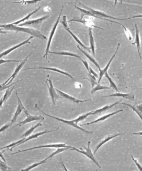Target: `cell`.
I'll use <instances>...</instances> for the list:
<instances>
[{
	"instance_id": "cell-13",
	"label": "cell",
	"mask_w": 142,
	"mask_h": 171,
	"mask_svg": "<svg viewBox=\"0 0 142 171\" xmlns=\"http://www.w3.org/2000/svg\"><path fill=\"white\" fill-rule=\"evenodd\" d=\"M56 91L58 92V93L59 94V95L61 96L62 98L65 99L67 100H70L73 103H75L76 104H78L79 103H81V102H86L88 101V100H79L78 99H76L73 96H71L70 95H69L68 94H67L66 93H64V92L56 89Z\"/></svg>"
},
{
	"instance_id": "cell-40",
	"label": "cell",
	"mask_w": 142,
	"mask_h": 171,
	"mask_svg": "<svg viewBox=\"0 0 142 171\" xmlns=\"http://www.w3.org/2000/svg\"><path fill=\"white\" fill-rule=\"evenodd\" d=\"M60 22L62 24L63 28H68V27L67 21V17L65 16H63L61 20H60Z\"/></svg>"
},
{
	"instance_id": "cell-22",
	"label": "cell",
	"mask_w": 142,
	"mask_h": 171,
	"mask_svg": "<svg viewBox=\"0 0 142 171\" xmlns=\"http://www.w3.org/2000/svg\"><path fill=\"white\" fill-rule=\"evenodd\" d=\"M125 133H118V134H114V135H112V136H108V137H107L106 138H105L104 140H103L102 141H101L98 145L96 146V149H95V151H94V154H95L96 153H97V152L98 151V150L99 149V147H101L103 144H105L106 143H107V142H108V141H110V140H111V139H113V138H114V137H117V136H121V135H123V134H124Z\"/></svg>"
},
{
	"instance_id": "cell-16",
	"label": "cell",
	"mask_w": 142,
	"mask_h": 171,
	"mask_svg": "<svg viewBox=\"0 0 142 171\" xmlns=\"http://www.w3.org/2000/svg\"><path fill=\"white\" fill-rule=\"evenodd\" d=\"M119 46H120V44L119 43L118 44V45H117V49H116V51H115V52H114V55H113V57H111V58L110 59V61L108 62V63L107 64V65L106 66V67L103 69V70H101L100 71H99V80H98V84H99L100 83V82H101V79H102V77L104 76V75H105V74L107 72V70H108V68H109V67H110V64H111V62H112V61H113V60L114 59V58L115 57V55H116V54H117V51H118V49H119Z\"/></svg>"
},
{
	"instance_id": "cell-24",
	"label": "cell",
	"mask_w": 142,
	"mask_h": 171,
	"mask_svg": "<svg viewBox=\"0 0 142 171\" xmlns=\"http://www.w3.org/2000/svg\"><path fill=\"white\" fill-rule=\"evenodd\" d=\"M17 84V83H16L14 86H12L11 88H10V89L8 88V89H7L5 93L4 94V96L1 98V108H2V107H3V103H5V102L7 101V100L10 98V96H11V93H12V91H13V90H14V88L16 87Z\"/></svg>"
},
{
	"instance_id": "cell-51",
	"label": "cell",
	"mask_w": 142,
	"mask_h": 171,
	"mask_svg": "<svg viewBox=\"0 0 142 171\" xmlns=\"http://www.w3.org/2000/svg\"><path fill=\"white\" fill-rule=\"evenodd\" d=\"M8 171H11V170H8Z\"/></svg>"
},
{
	"instance_id": "cell-3",
	"label": "cell",
	"mask_w": 142,
	"mask_h": 171,
	"mask_svg": "<svg viewBox=\"0 0 142 171\" xmlns=\"http://www.w3.org/2000/svg\"><path fill=\"white\" fill-rule=\"evenodd\" d=\"M91 141H88V147H84V146H83V147H84V149H85V151H82V148H81V150H80V149H76V148H75V147H72V148H71V149L73 150H75V151H76V152H80V153H81L84 154V155L86 156L87 157H88L89 159H90L91 161H93V162L95 164H96V165H97L99 168H101V167L100 166L99 164L98 163V162L96 160L95 157V156H94V153L92 152L91 149H90V144H91Z\"/></svg>"
},
{
	"instance_id": "cell-31",
	"label": "cell",
	"mask_w": 142,
	"mask_h": 171,
	"mask_svg": "<svg viewBox=\"0 0 142 171\" xmlns=\"http://www.w3.org/2000/svg\"><path fill=\"white\" fill-rule=\"evenodd\" d=\"M48 161H49V160H47V159H45V160H43V161H40V162H38L35 163H34L33 165H32L28 166V167L26 168H25V169H22L21 170V171H30V170H32V169H33V168H34L38 166H39V165H42V164L45 163H46V162H48Z\"/></svg>"
},
{
	"instance_id": "cell-20",
	"label": "cell",
	"mask_w": 142,
	"mask_h": 171,
	"mask_svg": "<svg viewBox=\"0 0 142 171\" xmlns=\"http://www.w3.org/2000/svg\"><path fill=\"white\" fill-rule=\"evenodd\" d=\"M123 109H120V110H119V111H115L113 113H111V114H107V115H106L104 116H103L99 118H98V119L94 121H92V122H90V123H86L85 124H82L81 125H90V124H94V123H97L98 122H100V121H103L106 120V119H107V118L111 117V116L115 115V114H117L119 112H123Z\"/></svg>"
},
{
	"instance_id": "cell-1",
	"label": "cell",
	"mask_w": 142,
	"mask_h": 171,
	"mask_svg": "<svg viewBox=\"0 0 142 171\" xmlns=\"http://www.w3.org/2000/svg\"><path fill=\"white\" fill-rule=\"evenodd\" d=\"M1 28H4L5 30L27 33L28 34H30L32 36L36 37L38 38H40L41 39H45V40L47 39L46 37L43 34H42L39 30L34 29L23 28V27H20V26L14 25L12 23L7 24H1Z\"/></svg>"
},
{
	"instance_id": "cell-49",
	"label": "cell",
	"mask_w": 142,
	"mask_h": 171,
	"mask_svg": "<svg viewBox=\"0 0 142 171\" xmlns=\"http://www.w3.org/2000/svg\"><path fill=\"white\" fill-rule=\"evenodd\" d=\"M139 18V17H142V15H138V16H134L132 17H129V18H127V19H134V18Z\"/></svg>"
},
{
	"instance_id": "cell-43",
	"label": "cell",
	"mask_w": 142,
	"mask_h": 171,
	"mask_svg": "<svg viewBox=\"0 0 142 171\" xmlns=\"http://www.w3.org/2000/svg\"><path fill=\"white\" fill-rule=\"evenodd\" d=\"M131 157H132V159H133V161H134V162L135 163V164H136V165L137 166V167L138 168V169H139V170H140V171H142V166L137 162V161L133 157V156H132V155H131Z\"/></svg>"
},
{
	"instance_id": "cell-14",
	"label": "cell",
	"mask_w": 142,
	"mask_h": 171,
	"mask_svg": "<svg viewBox=\"0 0 142 171\" xmlns=\"http://www.w3.org/2000/svg\"><path fill=\"white\" fill-rule=\"evenodd\" d=\"M68 21L69 22H71V21H78V22L81 23L82 24L88 26V27H89V28H91V27H94V28H98V29H100L104 30V29H102V28H101L99 27H98V26H95L94 24V23L92 21V20H85L84 19L80 18V17H74L72 19L69 20Z\"/></svg>"
},
{
	"instance_id": "cell-50",
	"label": "cell",
	"mask_w": 142,
	"mask_h": 171,
	"mask_svg": "<svg viewBox=\"0 0 142 171\" xmlns=\"http://www.w3.org/2000/svg\"><path fill=\"white\" fill-rule=\"evenodd\" d=\"M133 135H140V136H142V132H138V133H133Z\"/></svg>"
},
{
	"instance_id": "cell-30",
	"label": "cell",
	"mask_w": 142,
	"mask_h": 171,
	"mask_svg": "<svg viewBox=\"0 0 142 171\" xmlns=\"http://www.w3.org/2000/svg\"><path fill=\"white\" fill-rule=\"evenodd\" d=\"M40 8H41V7H39L38 8H37L36 10H35L34 11H33V12H32L31 13H30V14H29L27 16H25L24 18H23V19H21V20H19V21H16V22H14V23H12V24H13L14 25H16H16H17V24H20V23H22V22L24 23V21L29 20V19H30V17L33 14H34V13H36L37 11H38V10H39L40 9Z\"/></svg>"
},
{
	"instance_id": "cell-18",
	"label": "cell",
	"mask_w": 142,
	"mask_h": 171,
	"mask_svg": "<svg viewBox=\"0 0 142 171\" xmlns=\"http://www.w3.org/2000/svg\"><path fill=\"white\" fill-rule=\"evenodd\" d=\"M103 98H106V97H121L123 98L128 100H134L135 96L134 95L133 93H113L108 96H102Z\"/></svg>"
},
{
	"instance_id": "cell-42",
	"label": "cell",
	"mask_w": 142,
	"mask_h": 171,
	"mask_svg": "<svg viewBox=\"0 0 142 171\" xmlns=\"http://www.w3.org/2000/svg\"><path fill=\"white\" fill-rule=\"evenodd\" d=\"M142 114V101L139 102V103H136V105L134 106Z\"/></svg>"
},
{
	"instance_id": "cell-35",
	"label": "cell",
	"mask_w": 142,
	"mask_h": 171,
	"mask_svg": "<svg viewBox=\"0 0 142 171\" xmlns=\"http://www.w3.org/2000/svg\"><path fill=\"white\" fill-rule=\"evenodd\" d=\"M111 87H107V86H102L100 84H97L96 85V86L92 89L91 90V93H95V91H99V90H104V89H110Z\"/></svg>"
},
{
	"instance_id": "cell-5",
	"label": "cell",
	"mask_w": 142,
	"mask_h": 171,
	"mask_svg": "<svg viewBox=\"0 0 142 171\" xmlns=\"http://www.w3.org/2000/svg\"><path fill=\"white\" fill-rule=\"evenodd\" d=\"M49 76H50L49 75H47L49 78H48V80H47V87L49 89V95L51 98V101H52V103H54V105H55L56 100L59 98H60V97L57 94L56 89H55L54 87L52 81H51V78L49 77Z\"/></svg>"
},
{
	"instance_id": "cell-37",
	"label": "cell",
	"mask_w": 142,
	"mask_h": 171,
	"mask_svg": "<svg viewBox=\"0 0 142 171\" xmlns=\"http://www.w3.org/2000/svg\"><path fill=\"white\" fill-rule=\"evenodd\" d=\"M0 169L1 171H8L10 170V168L7 166L5 162L1 161H0Z\"/></svg>"
},
{
	"instance_id": "cell-2",
	"label": "cell",
	"mask_w": 142,
	"mask_h": 171,
	"mask_svg": "<svg viewBox=\"0 0 142 171\" xmlns=\"http://www.w3.org/2000/svg\"><path fill=\"white\" fill-rule=\"evenodd\" d=\"M35 107H36L37 109H38L40 111H41V112H42L43 114H45V115H46V116H49V117H50V118H54V119H55V120H58V121H59L62 122V123H63L64 124H68V125H70V126L73 127H75V128H77V129H80V130L83 131V132L85 133H86V134H93V133H94L93 131H89L86 130V129H85L81 128V127L78 126V125H77V124H76L75 123H74L73 120H72V121H67V120L62 119V118H58V117H56V116H52V115H49V114H46L45 112H43L42 109H40L38 108V107H37V104H36Z\"/></svg>"
},
{
	"instance_id": "cell-44",
	"label": "cell",
	"mask_w": 142,
	"mask_h": 171,
	"mask_svg": "<svg viewBox=\"0 0 142 171\" xmlns=\"http://www.w3.org/2000/svg\"><path fill=\"white\" fill-rule=\"evenodd\" d=\"M80 60L83 62V64L84 65V66L85 67V68L86 69V70H88V71L89 73V65H88V62L87 61H86L83 60L82 58H81Z\"/></svg>"
},
{
	"instance_id": "cell-34",
	"label": "cell",
	"mask_w": 142,
	"mask_h": 171,
	"mask_svg": "<svg viewBox=\"0 0 142 171\" xmlns=\"http://www.w3.org/2000/svg\"><path fill=\"white\" fill-rule=\"evenodd\" d=\"M92 112H93V111H92V112H88V113H86V114H84V115H82L80 116L78 118H77L76 119H75V120H73L74 123H75L76 124H78V123H80V122H81V121L84 120L85 119H86V118L89 115H91Z\"/></svg>"
},
{
	"instance_id": "cell-11",
	"label": "cell",
	"mask_w": 142,
	"mask_h": 171,
	"mask_svg": "<svg viewBox=\"0 0 142 171\" xmlns=\"http://www.w3.org/2000/svg\"><path fill=\"white\" fill-rule=\"evenodd\" d=\"M15 93H16V95L17 98V99H18V107L17 108L16 111V112H15V114L14 115L13 118H12V119L11 120V124H13L16 121V120L17 119V118L21 114V112L23 111H24V110L26 109H25V108L23 106V103H22L20 99L19 98V95H17V91H15Z\"/></svg>"
},
{
	"instance_id": "cell-38",
	"label": "cell",
	"mask_w": 142,
	"mask_h": 171,
	"mask_svg": "<svg viewBox=\"0 0 142 171\" xmlns=\"http://www.w3.org/2000/svg\"><path fill=\"white\" fill-rule=\"evenodd\" d=\"M40 1H21L19 2H12V3H17V4H22L23 5H28L32 4H36Z\"/></svg>"
},
{
	"instance_id": "cell-28",
	"label": "cell",
	"mask_w": 142,
	"mask_h": 171,
	"mask_svg": "<svg viewBox=\"0 0 142 171\" xmlns=\"http://www.w3.org/2000/svg\"><path fill=\"white\" fill-rule=\"evenodd\" d=\"M42 123L41 122H40V123H37V124H36L35 125H34V126H32L30 128H29L27 131H25V132L20 137V138H25V137H28L29 135H30L32 133H33V131L36 128H37L38 127H39V126H42Z\"/></svg>"
},
{
	"instance_id": "cell-26",
	"label": "cell",
	"mask_w": 142,
	"mask_h": 171,
	"mask_svg": "<svg viewBox=\"0 0 142 171\" xmlns=\"http://www.w3.org/2000/svg\"><path fill=\"white\" fill-rule=\"evenodd\" d=\"M77 47H78V49H80V51H81L82 52V53H83V54H84V55H85V56H86V57H87V58H88V59L90 60V61L92 62H93L94 64H95V66H96V67H97V68L98 69V70H99V71L101 70V68H100V66H99V64H98V63L97 62V61H96V60H95V59H94L93 57H91V55H90L89 54H88L87 53V52H85L84 50H83L82 49H81V47L80 46V45H78V46H77Z\"/></svg>"
},
{
	"instance_id": "cell-48",
	"label": "cell",
	"mask_w": 142,
	"mask_h": 171,
	"mask_svg": "<svg viewBox=\"0 0 142 171\" xmlns=\"http://www.w3.org/2000/svg\"><path fill=\"white\" fill-rule=\"evenodd\" d=\"M0 155H1V159H3V161H4V162H6V160H5V159L4 158V156H3V152H1V153H0Z\"/></svg>"
},
{
	"instance_id": "cell-17",
	"label": "cell",
	"mask_w": 142,
	"mask_h": 171,
	"mask_svg": "<svg viewBox=\"0 0 142 171\" xmlns=\"http://www.w3.org/2000/svg\"><path fill=\"white\" fill-rule=\"evenodd\" d=\"M30 69H43V70H50V71H55L62 74H64L65 75H67L68 77H69L71 79H72L73 80H74V78H73V77L69 73L65 72V71H62L56 68H52V67H32V68H29V69H24V70H30Z\"/></svg>"
},
{
	"instance_id": "cell-23",
	"label": "cell",
	"mask_w": 142,
	"mask_h": 171,
	"mask_svg": "<svg viewBox=\"0 0 142 171\" xmlns=\"http://www.w3.org/2000/svg\"><path fill=\"white\" fill-rule=\"evenodd\" d=\"M88 34L89 37V42H90V48H91V51L93 53V57H95V41L94 38L93 37L92 28H89L88 29Z\"/></svg>"
},
{
	"instance_id": "cell-8",
	"label": "cell",
	"mask_w": 142,
	"mask_h": 171,
	"mask_svg": "<svg viewBox=\"0 0 142 171\" xmlns=\"http://www.w3.org/2000/svg\"><path fill=\"white\" fill-rule=\"evenodd\" d=\"M48 17H49V15H47V16H43L42 17L38 18V19H34V20H28L27 21L24 22L23 24H19V26H20V27H23V26H24L32 25L34 26V27L37 28V29H39L42 22L44 20H45L46 19H47Z\"/></svg>"
},
{
	"instance_id": "cell-19",
	"label": "cell",
	"mask_w": 142,
	"mask_h": 171,
	"mask_svg": "<svg viewBox=\"0 0 142 171\" xmlns=\"http://www.w3.org/2000/svg\"><path fill=\"white\" fill-rule=\"evenodd\" d=\"M121 101H122V99H120V100H119V101H117V102H115V103H113V104H111V105H106V106H105V107H102V108H100V109H97V110L95 111H93V112H92V114H91V115H98V114H101L102 113V112H106V111H108V110L111 109L113 107H114V106H115L116 105L119 104V103L120 102H121Z\"/></svg>"
},
{
	"instance_id": "cell-47",
	"label": "cell",
	"mask_w": 142,
	"mask_h": 171,
	"mask_svg": "<svg viewBox=\"0 0 142 171\" xmlns=\"http://www.w3.org/2000/svg\"><path fill=\"white\" fill-rule=\"evenodd\" d=\"M60 161H61V163H62V166H63V168H64V170L65 171H69L67 169V168H66V166H65V165H64V163H63V162L62 161V159L60 158Z\"/></svg>"
},
{
	"instance_id": "cell-10",
	"label": "cell",
	"mask_w": 142,
	"mask_h": 171,
	"mask_svg": "<svg viewBox=\"0 0 142 171\" xmlns=\"http://www.w3.org/2000/svg\"><path fill=\"white\" fill-rule=\"evenodd\" d=\"M24 112L25 113V114L26 115L27 118L26 119H25L24 121L20 122L17 126L19 125V126H21L23 124H27L29 123H31L32 121H38V120H45V118L41 116H36V115H31L29 112L27 111V109H25L24 111Z\"/></svg>"
},
{
	"instance_id": "cell-32",
	"label": "cell",
	"mask_w": 142,
	"mask_h": 171,
	"mask_svg": "<svg viewBox=\"0 0 142 171\" xmlns=\"http://www.w3.org/2000/svg\"><path fill=\"white\" fill-rule=\"evenodd\" d=\"M69 148H68V147H63V148H59V149H58L55 152H53L52 153H51L49 157H47V160H49V161H50L51 158H52V157L54 156H55L56 154H59V153H62V152H64V151H65V150H68V149H69Z\"/></svg>"
},
{
	"instance_id": "cell-36",
	"label": "cell",
	"mask_w": 142,
	"mask_h": 171,
	"mask_svg": "<svg viewBox=\"0 0 142 171\" xmlns=\"http://www.w3.org/2000/svg\"><path fill=\"white\" fill-rule=\"evenodd\" d=\"M123 105H127L128 107H129L130 108H131L137 115H138V116L140 117V118L141 119V120L142 121V114L140 113V112L134 107V106H133V105H130V104H127V103H122Z\"/></svg>"
},
{
	"instance_id": "cell-25",
	"label": "cell",
	"mask_w": 142,
	"mask_h": 171,
	"mask_svg": "<svg viewBox=\"0 0 142 171\" xmlns=\"http://www.w3.org/2000/svg\"><path fill=\"white\" fill-rule=\"evenodd\" d=\"M64 28V29H65L66 30H67V31H68V32L72 35V36L73 37V38L75 39V41L77 43H78V44L81 46V47H82V48H83L86 49V50H87L88 51H89V52H91V50H90V49H89L88 48H87L86 46H85V45L81 42V41L80 40L79 38H78V37H77L75 35H74V34L71 31V30L69 29V28L68 27V28Z\"/></svg>"
},
{
	"instance_id": "cell-39",
	"label": "cell",
	"mask_w": 142,
	"mask_h": 171,
	"mask_svg": "<svg viewBox=\"0 0 142 171\" xmlns=\"http://www.w3.org/2000/svg\"><path fill=\"white\" fill-rule=\"evenodd\" d=\"M120 25H121L122 27L123 28V29H124V31H125V33H126V36H127V37H128V39H129V41H131V40H132V39H133V37H132V34H131V32L129 31V30H128L125 26H124V25H123L122 24H120Z\"/></svg>"
},
{
	"instance_id": "cell-9",
	"label": "cell",
	"mask_w": 142,
	"mask_h": 171,
	"mask_svg": "<svg viewBox=\"0 0 142 171\" xmlns=\"http://www.w3.org/2000/svg\"><path fill=\"white\" fill-rule=\"evenodd\" d=\"M80 4L82 5L85 9H86L87 10L89 11L90 12H91L93 14L95 15V16L100 17V18H102V19H107V18H108V19H116V20H126L127 19H119V18H116V17H113V16H109V15H106V13H104V12H102V11H98V10H94L91 8L90 7H86L85 6V5L82 4V3H79Z\"/></svg>"
},
{
	"instance_id": "cell-27",
	"label": "cell",
	"mask_w": 142,
	"mask_h": 171,
	"mask_svg": "<svg viewBox=\"0 0 142 171\" xmlns=\"http://www.w3.org/2000/svg\"><path fill=\"white\" fill-rule=\"evenodd\" d=\"M49 53L50 54H54L56 55H66V56H71V57H74L78 58V59H81V57L79 56L78 55H76L73 52H67V51H63V52H52V51H50Z\"/></svg>"
},
{
	"instance_id": "cell-46",
	"label": "cell",
	"mask_w": 142,
	"mask_h": 171,
	"mask_svg": "<svg viewBox=\"0 0 142 171\" xmlns=\"http://www.w3.org/2000/svg\"><path fill=\"white\" fill-rule=\"evenodd\" d=\"M89 73L91 74L92 75H93L94 76H95L96 78H98L99 77L98 75L96 73H95V71L92 69V68L90 67H89Z\"/></svg>"
},
{
	"instance_id": "cell-15",
	"label": "cell",
	"mask_w": 142,
	"mask_h": 171,
	"mask_svg": "<svg viewBox=\"0 0 142 171\" xmlns=\"http://www.w3.org/2000/svg\"><path fill=\"white\" fill-rule=\"evenodd\" d=\"M33 37H34L33 36H31L28 39H27V40H25V41H24V42H21V43H20L19 44H18V45H16V46H12V47L10 48V49H8L5 51L4 52H2V53L1 54V58H2L4 56H5V55H8V54H10V52H11L12 51H13L14 50L18 48H20V46H23V45H25V44H31V42H30V41L31 40V39H32V38H33Z\"/></svg>"
},
{
	"instance_id": "cell-41",
	"label": "cell",
	"mask_w": 142,
	"mask_h": 171,
	"mask_svg": "<svg viewBox=\"0 0 142 171\" xmlns=\"http://www.w3.org/2000/svg\"><path fill=\"white\" fill-rule=\"evenodd\" d=\"M23 60H3V58L1 59V61H0V64L2 65L3 63L8 62H22Z\"/></svg>"
},
{
	"instance_id": "cell-45",
	"label": "cell",
	"mask_w": 142,
	"mask_h": 171,
	"mask_svg": "<svg viewBox=\"0 0 142 171\" xmlns=\"http://www.w3.org/2000/svg\"><path fill=\"white\" fill-rule=\"evenodd\" d=\"M12 124L10 123V124H5V125H4L3 127H1V129H0V132L1 133H2L3 131H4V130H5L6 129H7L8 128H9L10 127H11V125Z\"/></svg>"
},
{
	"instance_id": "cell-33",
	"label": "cell",
	"mask_w": 142,
	"mask_h": 171,
	"mask_svg": "<svg viewBox=\"0 0 142 171\" xmlns=\"http://www.w3.org/2000/svg\"><path fill=\"white\" fill-rule=\"evenodd\" d=\"M104 75L107 78L108 82H109V83H110V87L112 88V89H114V90H115L116 91H119L117 86H116L115 83L114 82V81L113 80L112 78L109 76V75H108V74L107 72Z\"/></svg>"
},
{
	"instance_id": "cell-6",
	"label": "cell",
	"mask_w": 142,
	"mask_h": 171,
	"mask_svg": "<svg viewBox=\"0 0 142 171\" xmlns=\"http://www.w3.org/2000/svg\"><path fill=\"white\" fill-rule=\"evenodd\" d=\"M44 147H50V148H63V147H68L69 149L72 148V146H69L68 145H67L66 144L64 143H61V144H47V145H42V146H37V147H32L29 149H25V150H19L17 152H14V153H12L11 154H14L16 153H18L19 152H24L25 151H29V150H33V149H40V148H44Z\"/></svg>"
},
{
	"instance_id": "cell-21",
	"label": "cell",
	"mask_w": 142,
	"mask_h": 171,
	"mask_svg": "<svg viewBox=\"0 0 142 171\" xmlns=\"http://www.w3.org/2000/svg\"><path fill=\"white\" fill-rule=\"evenodd\" d=\"M135 29H136L135 41L133 43H132V44L133 45H136L137 48V52L139 53L140 58V60H141V56L140 51V36H139V29L137 28L136 24H135Z\"/></svg>"
},
{
	"instance_id": "cell-4",
	"label": "cell",
	"mask_w": 142,
	"mask_h": 171,
	"mask_svg": "<svg viewBox=\"0 0 142 171\" xmlns=\"http://www.w3.org/2000/svg\"><path fill=\"white\" fill-rule=\"evenodd\" d=\"M63 6L62 7V10H61V11L60 12V14L59 15V17L56 21V23H55L54 27L52 28V29H51V32H50V34L49 35V39H48V42H47V47H46V51H45V55H43V58H46L47 60H48V62H50V61L47 59V55L50 52V51H49V48H50V44H51V41H52V38L54 36V34H55V32L57 29V27L58 26L60 22V16H61V15H62V10H63Z\"/></svg>"
},
{
	"instance_id": "cell-12",
	"label": "cell",
	"mask_w": 142,
	"mask_h": 171,
	"mask_svg": "<svg viewBox=\"0 0 142 171\" xmlns=\"http://www.w3.org/2000/svg\"><path fill=\"white\" fill-rule=\"evenodd\" d=\"M75 7L77 9L80 10V11L82 12V14H81V17H82L84 16H89V17H94V18H97V19H99L101 20H106V21H110V22H111V23H117V24H120V23H118V22H116V21H113V20H109V19H102V18H100L97 16H95V15L93 14V13L91 12H90L89 11L87 10H85V9H82V8H81L78 7L77 6H75Z\"/></svg>"
},
{
	"instance_id": "cell-7",
	"label": "cell",
	"mask_w": 142,
	"mask_h": 171,
	"mask_svg": "<svg viewBox=\"0 0 142 171\" xmlns=\"http://www.w3.org/2000/svg\"><path fill=\"white\" fill-rule=\"evenodd\" d=\"M31 54H29L27 57H25V58L24 60H23V61H22V62H21L18 65V66L17 67V68L16 69V70H15L14 73L11 75V77H10V78H8V79L6 82H4L3 84H2L1 86H8V85H9V84H10L12 81H13V80L15 78L16 76V75L18 74V73L20 72V71L21 69L23 68V67L24 66V65L25 64V62H27L28 58L31 55Z\"/></svg>"
},
{
	"instance_id": "cell-29",
	"label": "cell",
	"mask_w": 142,
	"mask_h": 171,
	"mask_svg": "<svg viewBox=\"0 0 142 171\" xmlns=\"http://www.w3.org/2000/svg\"><path fill=\"white\" fill-rule=\"evenodd\" d=\"M25 139V138H23L19 140V141H16V142L11 143L10 144H9V145H8V146H5V147H1L0 149H1V150L4 149H9L10 147H11V148L10 149V151L12 152V149H13V148H14V147H16V146H19L20 144V143H22Z\"/></svg>"
}]
</instances>
